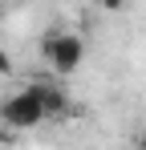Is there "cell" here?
<instances>
[{
	"mask_svg": "<svg viewBox=\"0 0 146 150\" xmlns=\"http://www.w3.org/2000/svg\"><path fill=\"white\" fill-rule=\"evenodd\" d=\"M41 61L53 65V73L69 77L81 69V61H85V41L77 37V33H61V28H49L45 37H41Z\"/></svg>",
	"mask_w": 146,
	"mask_h": 150,
	"instance_id": "obj_1",
	"label": "cell"
},
{
	"mask_svg": "<svg viewBox=\"0 0 146 150\" xmlns=\"http://www.w3.org/2000/svg\"><path fill=\"white\" fill-rule=\"evenodd\" d=\"M0 77H12V57L0 49Z\"/></svg>",
	"mask_w": 146,
	"mask_h": 150,
	"instance_id": "obj_4",
	"label": "cell"
},
{
	"mask_svg": "<svg viewBox=\"0 0 146 150\" xmlns=\"http://www.w3.org/2000/svg\"><path fill=\"white\" fill-rule=\"evenodd\" d=\"M4 12H8V0H0V21H4Z\"/></svg>",
	"mask_w": 146,
	"mask_h": 150,
	"instance_id": "obj_8",
	"label": "cell"
},
{
	"mask_svg": "<svg viewBox=\"0 0 146 150\" xmlns=\"http://www.w3.org/2000/svg\"><path fill=\"white\" fill-rule=\"evenodd\" d=\"M49 114L45 105L33 98V89H21V93H12V98L0 101V126H8V130H33V126H45Z\"/></svg>",
	"mask_w": 146,
	"mask_h": 150,
	"instance_id": "obj_2",
	"label": "cell"
},
{
	"mask_svg": "<svg viewBox=\"0 0 146 150\" xmlns=\"http://www.w3.org/2000/svg\"><path fill=\"white\" fill-rule=\"evenodd\" d=\"M0 146H16V130L4 126V130H0Z\"/></svg>",
	"mask_w": 146,
	"mask_h": 150,
	"instance_id": "obj_5",
	"label": "cell"
},
{
	"mask_svg": "<svg viewBox=\"0 0 146 150\" xmlns=\"http://www.w3.org/2000/svg\"><path fill=\"white\" fill-rule=\"evenodd\" d=\"M134 146H138V150H146V126L138 130V138H134Z\"/></svg>",
	"mask_w": 146,
	"mask_h": 150,
	"instance_id": "obj_7",
	"label": "cell"
},
{
	"mask_svg": "<svg viewBox=\"0 0 146 150\" xmlns=\"http://www.w3.org/2000/svg\"><path fill=\"white\" fill-rule=\"evenodd\" d=\"M33 89V98L45 105V114H49V122H65V118H77V105H73V98L57 85V81H33L28 85Z\"/></svg>",
	"mask_w": 146,
	"mask_h": 150,
	"instance_id": "obj_3",
	"label": "cell"
},
{
	"mask_svg": "<svg viewBox=\"0 0 146 150\" xmlns=\"http://www.w3.org/2000/svg\"><path fill=\"white\" fill-rule=\"evenodd\" d=\"M97 4H101V8H106V12H118V8H126V4H130V0H97Z\"/></svg>",
	"mask_w": 146,
	"mask_h": 150,
	"instance_id": "obj_6",
	"label": "cell"
}]
</instances>
